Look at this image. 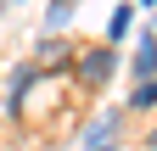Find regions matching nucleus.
Here are the masks:
<instances>
[{"label": "nucleus", "mask_w": 157, "mask_h": 151, "mask_svg": "<svg viewBox=\"0 0 157 151\" xmlns=\"http://www.w3.org/2000/svg\"><path fill=\"white\" fill-rule=\"evenodd\" d=\"M73 73H78V90H107L112 73H118V45H90L73 62Z\"/></svg>", "instance_id": "obj_1"}, {"label": "nucleus", "mask_w": 157, "mask_h": 151, "mask_svg": "<svg viewBox=\"0 0 157 151\" xmlns=\"http://www.w3.org/2000/svg\"><path fill=\"white\" fill-rule=\"evenodd\" d=\"M73 62H78L73 45L56 39V34H45V39H39V50H34V73H62V67H73Z\"/></svg>", "instance_id": "obj_2"}, {"label": "nucleus", "mask_w": 157, "mask_h": 151, "mask_svg": "<svg viewBox=\"0 0 157 151\" xmlns=\"http://www.w3.org/2000/svg\"><path fill=\"white\" fill-rule=\"evenodd\" d=\"M124 129V112H101L90 129H84V151H112V134Z\"/></svg>", "instance_id": "obj_3"}, {"label": "nucleus", "mask_w": 157, "mask_h": 151, "mask_svg": "<svg viewBox=\"0 0 157 151\" xmlns=\"http://www.w3.org/2000/svg\"><path fill=\"white\" fill-rule=\"evenodd\" d=\"M34 79H39V73H34V62L11 73V84H6V112H11V118H23V90H28Z\"/></svg>", "instance_id": "obj_4"}, {"label": "nucleus", "mask_w": 157, "mask_h": 151, "mask_svg": "<svg viewBox=\"0 0 157 151\" xmlns=\"http://www.w3.org/2000/svg\"><path fill=\"white\" fill-rule=\"evenodd\" d=\"M157 79V34H140V50H135V84Z\"/></svg>", "instance_id": "obj_5"}, {"label": "nucleus", "mask_w": 157, "mask_h": 151, "mask_svg": "<svg viewBox=\"0 0 157 151\" xmlns=\"http://www.w3.org/2000/svg\"><path fill=\"white\" fill-rule=\"evenodd\" d=\"M151 106H157V79H140L129 90V112H151Z\"/></svg>", "instance_id": "obj_6"}, {"label": "nucleus", "mask_w": 157, "mask_h": 151, "mask_svg": "<svg viewBox=\"0 0 157 151\" xmlns=\"http://www.w3.org/2000/svg\"><path fill=\"white\" fill-rule=\"evenodd\" d=\"M73 11H78V0H51V11H45V34H56Z\"/></svg>", "instance_id": "obj_7"}, {"label": "nucleus", "mask_w": 157, "mask_h": 151, "mask_svg": "<svg viewBox=\"0 0 157 151\" xmlns=\"http://www.w3.org/2000/svg\"><path fill=\"white\" fill-rule=\"evenodd\" d=\"M129 23H135V11H129V6H118V11H112V23H107V39L118 45V39L129 34Z\"/></svg>", "instance_id": "obj_8"}, {"label": "nucleus", "mask_w": 157, "mask_h": 151, "mask_svg": "<svg viewBox=\"0 0 157 151\" xmlns=\"http://www.w3.org/2000/svg\"><path fill=\"white\" fill-rule=\"evenodd\" d=\"M146 145H151V151H157V129H151V134H146Z\"/></svg>", "instance_id": "obj_9"}, {"label": "nucleus", "mask_w": 157, "mask_h": 151, "mask_svg": "<svg viewBox=\"0 0 157 151\" xmlns=\"http://www.w3.org/2000/svg\"><path fill=\"white\" fill-rule=\"evenodd\" d=\"M6 6H11V0H0V11H6Z\"/></svg>", "instance_id": "obj_10"}, {"label": "nucleus", "mask_w": 157, "mask_h": 151, "mask_svg": "<svg viewBox=\"0 0 157 151\" xmlns=\"http://www.w3.org/2000/svg\"><path fill=\"white\" fill-rule=\"evenodd\" d=\"M140 6H157V0H140Z\"/></svg>", "instance_id": "obj_11"}]
</instances>
